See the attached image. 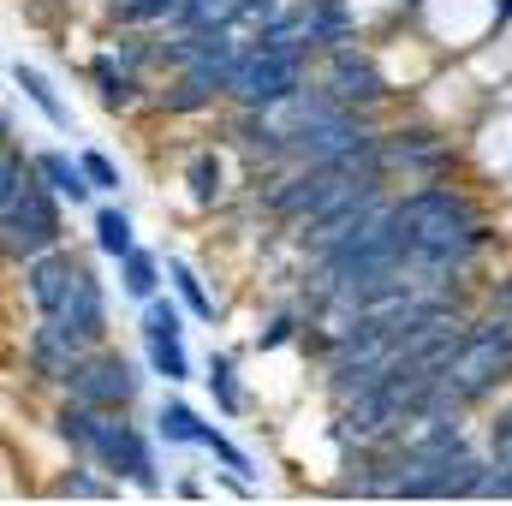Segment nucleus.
<instances>
[{"instance_id": "obj_15", "label": "nucleus", "mask_w": 512, "mask_h": 506, "mask_svg": "<svg viewBox=\"0 0 512 506\" xmlns=\"http://www.w3.org/2000/svg\"><path fill=\"white\" fill-rule=\"evenodd\" d=\"M84 173H90V185H96V191H114V185H120V173H114V161H108V155H84Z\"/></svg>"}, {"instance_id": "obj_2", "label": "nucleus", "mask_w": 512, "mask_h": 506, "mask_svg": "<svg viewBox=\"0 0 512 506\" xmlns=\"http://www.w3.org/2000/svg\"><path fill=\"white\" fill-rule=\"evenodd\" d=\"M399 209H405V227H411V256L423 268L453 274V268H465L471 256L483 251V221H477V209L453 185L411 191V197H399Z\"/></svg>"}, {"instance_id": "obj_18", "label": "nucleus", "mask_w": 512, "mask_h": 506, "mask_svg": "<svg viewBox=\"0 0 512 506\" xmlns=\"http://www.w3.org/2000/svg\"><path fill=\"white\" fill-rule=\"evenodd\" d=\"M209 387H215V393H221V405H227V411H233V405H239V393H233V370H227V364H221V358H215V370H209Z\"/></svg>"}, {"instance_id": "obj_16", "label": "nucleus", "mask_w": 512, "mask_h": 506, "mask_svg": "<svg viewBox=\"0 0 512 506\" xmlns=\"http://www.w3.org/2000/svg\"><path fill=\"white\" fill-rule=\"evenodd\" d=\"M191 179H197V197H203V203H209V197H215V191H221V167H215V161H209V155H203V161H197V167H191Z\"/></svg>"}, {"instance_id": "obj_10", "label": "nucleus", "mask_w": 512, "mask_h": 506, "mask_svg": "<svg viewBox=\"0 0 512 506\" xmlns=\"http://www.w3.org/2000/svg\"><path fill=\"white\" fill-rule=\"evenodd\" d=\"M12 84H18V90H30V102H36V108H42V114H48L54 126H66V108L54 102V90H48V84H42V78H36L30 66H12Z\"/></svg>"}, {"instance_id": "obj_1", "label": "nucleus", "mask_w": 512, "mask_h": 506, "mask_svg": "<svg viewBox=\"0 0 512 506\" xmlns=\"http://www.w3.org/2000/svg\"><path fill=\"white\" fill-rule=\"evenodd\" d=\"M24 292L36 304L42 322H60L72 334H84L90 346H102L108 334V298L96 286V274L66 251H48V256H30L24 262Z\"/></svg>"}, {"instance_id": "obj_9", "label": "nucleus", "mask_w": 512, "mask_h": 506, "mask_svg": "<svg viewBox=\"0 0 512 506\" xmlns=\"http://www.w3.org/2000/svg\"><path fill=\"white\" fill-rule=\"evenodd\" d=\"M96 245H102L108 256H120V262H126L131 251H137V245H131V221H126V209H102V215H96Z\"/></svg>"}, {"instance_id": "obj_13", "label": "nucleus", "mask_w": 512, "mask_h": 506, "mask_svg": "<svg viewBox=\"0 0 512 506\" xmlns=\"http://www.w3.org/2000/svg\"><path fill=\"white\" fill-rule=\"evenodd\" d=\"M126 292L131 298H143V304L155 298V256H143V251L126 256Z\"/></svg>"}, {"instance_id": "obj_12", "label": "nucleus", "mask_w": 512, "mask_h": 506, "mask_svg": "<svg viewBox=\"0 0 512 506\" xmlns=\"http://www.w3.org/2000/svg\"><path fill=\"white\" fill-rule=\"evenodd\" d=\"M149 358H155V370H161L167 381H185V376H191V364H185V352H179V334L149 340Z\"/></svg>"}, {"instance_id": "obj_6", "label": "nucleus", "mask_w": 512, "mask_h": 506, "mask_svg": "<svg viewBox=\"0 0 512 506\" xmlns=\"http://www.w3.org/2000/svg\"><path fill=\"white\" fill-rule=\"evenodd\" d=\"M60 387H66V399L96 405V411H126L131 399H137V376H131V364L120 358V352H102V346L60 381Z\"/></svg>"}, {"instance_id": "obj_5", "label": "nucleus", "mask_w": 512, "mask_h": 506, "mask_svg": "<svg viewBox=\"0 0 512 506\" xmlns=\"http://www.w3.org/2000/svg\"><path fill=\"white\" fill-rule=\"evenodd\" d=\"M304 60L310 54H280V48H256L251 42V60H245V72H239V84H233V96H239V108H280V102H292L298 90H304Z\"/></svg>"}, {"instance_id": "obj_8", "label": "nucleus", "mask_w": 512, "mask_h": 506, "mask_svg": "<svg viewBox=\"0 0 512 506\" xmlns=\"http://www.w3.org/2000/svg\"><path fill=\"white\" fill-rule=\"evenodd\" d=\"M36 173L54 185V197H66V203H84L96 185H90V173H84V161H66V155H42L36 161Z\"/></svg>"}, {"instance_id": "obj_4", "label": "nucleus", "mask_w": 512, "mask_h": 506, "mask_svg": "<svg viewBox=\"0 0 512 506\" xmlns=\"http://www.w3.org/2000/svg\"><path fill=\"white\" fill-rule=\"evenodd\" d=\"M54 185H42V173L18 167V155L6 149V185H0V227H6V256L30 262V256L60 251V209L48 197Z\"/></svg>"}, {"instance_id": "obj_14", "label": "nucleus", "mask_w": 512, "mask_h": 506, "mask_svg": "<svg viewBox=\"0 0 512 506\" xmlns=\"http://www.w3.org/2000/svg\"><path fill=\"white\" fill-rule=\"evenodd\" d=\"M173 280H179V292H185V304H191V310H197L203 322H215V298L203 292V280H197V274H191L185 262H173Z\"/></svg>"}, {"instance_id": "obj_17", "label": "nucleus", "mask_w": 512, "mask_h": 506, "mask_svg": "<svg viewBox=\"0 0 512 506\" xmlns=\"http://www.w3.org/2000/svg\"><path fill=\"white\" fill-rule=\"evenodd\" d=\"M60 495H84V501H102V495H114V489H108V483H96V477H84V471H78V477H66V483H60Z\"/></svg>"}, {"instance_id": "obj_3", "label": "nucleus", "mask_w": 512, "mask_h": 506, "mask_svg": "<svg viewBox=\"0 0 512 506\" xmlns=\"http://www.w3.org/2000/svg\"><path fill=\"white\" fill-rule=\"evenodd\" d=\"M60 435H66L78 453H90L102 471L131 477L143 495H161L155 459H149L143 435H137L131 423H120V411H96V405H78V399H66V411H60Z\"/></svg>"}, {"instance_id": "obj_7", "label": "nucleus", "mask_w": 512, "mask_h": 506, "mask_svg": "<svg viewBox=\"0 0 512 506\" xmlns=\"http://www.w3.org/2000/svg\"><path fill=\"white\" fill-rule=\"evenodd\" d=\"M322 90H328L334 102H346V108H358V102H382V72H376L370 54H358V48L346 42V48H334Z\"/></svg>"}, {"instance_id": "obj_11", "label": "nucleus", "mask_w": 512, "mask_h": 506, "mask_svg": "<svg viewBox=\"0 0 512 506\" xmlns=\"http://www.w3.org/2000/svg\"><path fill=\"white\" fill-rule=\"evenodd\" d=\"M203 435H209V429H203L185 405H167V411H161V441H197V447H203Z\"/></svg>"}]
</instances>
